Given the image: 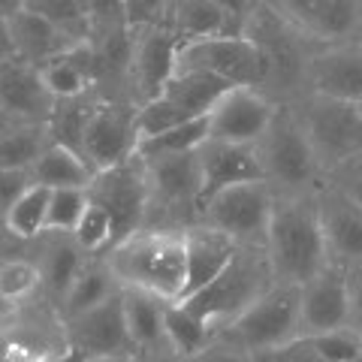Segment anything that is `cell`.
<instances>
[{"label": "cell", "instance_id": "6da1fadb", "mask_svg": "<svg viewBox=\"0 0 362 362\" xmlns=\"http://www.w3.org/2000/svg\"><path fill=\"white\" fill-rule=\"evenodd\" d=\"M121 290L145 293L160 302H181L187 287L185 233L139 230L103 254Z\"/></svg>", "mask_w": 362, "mask_h": 362}, {"label": "cell", "instance_id": "7a4b0ae2", "mask_svg": "<svg viewBox=\"0 0 362 362\" xmlns=\"http://www.w3.org/2000/svg\"><path fill=\"white\" fill-rule=\"evenodd\" d=\"M317 194L278 197L266 235V259L275 284L305 287L329 266L326 239L317 214Z\"/></svg>", "mask_w": 362, "mask_h": 362}, {"label": "cell", "instance_id": "3957f363", "mask_svg": "<svg viewBox=\"0 0 362 362\" xmlns=\"http://www.w3.org/2000/svg\"><path fill=\"white\" fill-rule=\"evenodd\" d=\"M275 287L269 259L263 247H239L233 263L226 266L209 287H202L194 296L181 299V305L209 326L218 338L226 326L251 308V305Z\"/></svg>", "mask_w": 362, "mask_h": 362}, {"label": "cell", "instance_id": "277c9868", "mask_svg": "<svg viewBox=\"0 0 362 362\" xmlns=\"http://www.w3.org/2000/svg\"><path fill=\"white\" fill-rule=\"evenodd\" d=\"M257 157L263 181L275 190V197H311L323 185L308 136L290 103L278 106L266 136L257 142Z\"/></svg>", "mask_w": 362, "mask_h": 362}, {"label": "cell", "instance_id": "5b68a950", "mask_svg": "<svg viewBox=\"0 0 362 362\" xmlns=\"http://www.w3.org/2000/svg\"><path fill=\"white\" fill-rule=\"evenodd\" d=\"M142 160V157H139ZM145 163L148 175V214L142 230L157 233H185L202 221L199 194V154H173V157H151Z\"/></svg>", "mask_w": 362, "mask_h": 362}, {"label": "cell", "instance_id": "8992f818", "mask_svg": "<svg viewBox=\"0 0 362 362\" xmlns=\"http://www.w3.org/2000/svg\"><path fill=\"white\" fill-rule=\"evenodd\" d=\"M299 305H302V287L275 284L239 320L226 326L218 338L230 347L242 350L245 356H259L290 347L299 341Z\"/></svg>", "mask_w": 362, "mask_h": 362}, {"label": "cell", "instance_id": "52a82bcc", "mask_svg": "<svg viewBox=\"0 0 362 362\" xmlns=\"http://www.w3.org/2000/svg\"><path fill=\"white\" fill-rule=\"evenodd\" d=\"M290 106L296 109V115L302 121V130L308 136V145L323 178L332 169L347 163L350 157L362 154V118L356 106L314 97V94H302Z\"/></svg>", "mask_w": 362, "mask_h": 362}, {"label": "cell", "instance_id": "ba28073f", "mask_svg": "<svg viewBox=\"0 0 362 362\" xmlns=\"http://www.w3.org/2000/svg\"><path fill=\"white\" fill-rule=\"evenodd\" d=\"M275 199H278L275 190L263 178L233 185L202 206V223L230 235L239 247H263L266 251V235H269L272 211H275Z\"/></svg>", "mask_w": 362, "mask_h": 362}, {"label": "cell", "instance_id": "9c48e42d", "mask_svg": "<svg viewBox=\"0 0 362 362\" xmlns=\"http://www.w3.org/2000/svg\"><path fill=\"white\" fill-rule=\"evenodd\" d=\"M226 90H230V85L211 76L175 73L160 94L139 109V118H136L139 121V142L181 127V124L209 118V112L218 106V100Z\"/></svg>", "mask_w": 362, "mask_h": 362}, {"label": "cell", "instance_id": "30bf717a", "mask_svg": "<svg viewBox=\"0 0 362 362\" xmlns=\"http://www.w3.org/2000/svg\"><path fill=\"white\" fill-rule=\"evenodd\" d=\"M175 73L211 76L230 88H259L263 85V58H259L254 40L247 37H214L181 42Z\"/></svg>", "mask_w": 362, "mask_h": 362}, {"label": "cell", "instance_id": "8fae6325", "mask_svg": "<svg viewBox=\"0 0 362 362\" xmlns=\"http://www.w3.org/2000/svg\"><path fill=\"white\" fill-rule=\"evenodd\" d=\"M90 202L103 206L109 211L112 223H115V245L130 239L145 226V214H148V175H145V163L139 157L121 163L106 173H97L88 187ZM112 245V247H115Z\"/></svg>", "mask_w": 362, "mask_h": 362}, {"label": "cell", "instance_id": "7c38bea8", "mask_svg": "<svg viewBox=\"0 0 362 362\" xmlns=\"http://www.w3.org/2000/svg\"><path fill=\"white\" fill-rule=\"evenodd\" d=\"M139 109L130 103H109L100 100L90 112L82 133V157L97 173L115 169L136 157L139 148Z\"/></svg>", "mask_w": 362, "mask_h": 362}, {"label": "cell", "instance_id": "4fadbf2b", "mask_svg": "<svg viewBox=\"0 0 362 362\" xmlns=\"http://www.w3.org/2000/svg\"><path fill=\"white\" fill-rule=\"evenodd\" d=\"M272 6L314 49L362 42V4L356 0H290Z\"/></svg>", "mask_w": 362, "mask_h": 362}, {"label": "cell", "instance_id": "5bb4252c", "mask_svg": "<svg viewBox=\"0 0 362 362\" xmlns=\"http://www.w3.org/2000/svg\"><path fill=\"white\" fill-rule=\"evenodd\" d=\"M275 112L278 103L269 100L259 88H230L209 112V139L257 148Z\"/></svg>", "mask_w": 362, "mask_h": 362}, {"label": "cell", "instance_id": "9a60e30c", "mask_svg": "<svg viewBox=\"0 0 362 362\" xmlns=\"http://www.w3.org/2000/svg\"><path fill=\"white\" fill-rule=\"evenodd\" d=\"M350 323V272L329 263L302 287L299 341L347 329Z\"/></svg>", "mask_w": 362, "mask_h": 362}, {"label": "cell", "instance_id": "2e32d148", "mask_svg": "<svg viewBox=\"0 0 362 362\" xmlns=\"http://www.w3.org/2000/svg\"><path fill=\"white\" fill-rule=\"evenodd\" d=\"M178 40L169 28L130 30V97L136 109L160 94L175 76Z\"/></svg>", "mask_w": 362, "mask_h": 362}, {"label": "cell", "instance_id": "e0dca14e", "mask_svg": "<svg viewBox=\"0 0 362 362\" xmlns=\"http://www.w3.org/2000/svg\"><path fill=\"white\" fill-rule=\"evenodd\" d=\"M54 112V97L42 85L37 66L9 61L0 66V130L45 127Z\"/></svg>", "mask_w": 362, "mask_h": 362}, {"label": "cell", "instance_id": "ac0fdd59", "mask_svg": "<svg viewBox=\"0 0 362 362\" xmlns=\"http://www.w3.org/2000/svg\"><path fill=\"white\" fill-rule=\"evenodd\" d=\"M305 94L359 103L362 100V42L317 49L305 66Z\"/></svg>", "mask_w": 362, "mask_h": 362}, {"label": "cell", "instance_id": "d6986e66", "mask_svg": "<svg viewBox=\"0 0 362 362\" xmlns=\"http://www.w3.org/2000/svg\"><path fill=\"white\" fill-rule=\"evenodd\" d=\"M124 293V290H121ZM112 296L109 302L90 308L88 314L64 323L66 344L82 356H127L136 359V347L130 341L127 320H124V296Z\"/></svg>", "mask_w": 362, "mask_h": 362}, {"label": "cell", "instance_id": "ffe728a7", "mask_svg": "<svg viewBox=\"0 0 362 362\" xmlns=\"http://www.w3.org/2000/svg\"><path fill=\"white\" fill-rule=\"evenodd\" d=\"M314 199L329 263L344 266L347 272L362 269V209L329 185H320Z\"/></svg>", "mask_w": 362, "mask_h": 362}, {"label": "cell", "instance_id": "44dd1931", "mask_svg": "<svg viewBox=\"0 0 362 362\" xmlns=\"http://www.w3.org/2000/svg\"><path fill=\"white\" fill-rule=\"evenodd\" d=\"M197 154H199V175H202L199 211L211 197H218L221 190L263 178L257 148H247V145H226V142L209 139Z\"/></svg>", "mask_w": 362, "mask_h": 362}, {"label": "cell", "instance_id": "7402d4cb", "mask_svg": "<svg viewBox=\"0 0 362 362\" xmlns=\"http://www.w3.org/2000/svg\"><path fill=\"white\" fill-rule=\"evenodd\" d=\"M235 254H239V245L209 223L199 221L197 226L185 230V263H187L185 299L199 293L202 287H209L211 281L233 263Z\"/></svg>", "mask_w": 362, "mask_h": 362}, {"label": "cell", "instance_id": "603a6c76", "mask_svg": "<svg viewBox=\"0 0 362 362\" xmlns=\"http://www.w3.org/2000/svg\"><path fill=\"white\" fill-rule=\"evenodd\" d=\"M37 247V257H30L37 263L40 275H42V299L58 311V305L64 302V296L70 293L73 281L78 278V272L85 269L88 254L73 242V235H54L45 233L42 239L33 242Z\"/></svg>", "mask_w": 362, "mask_h": 362}, {"label": "cell", "instance_id": "cb8c5ba5", "mask_svg": "<svg viewBox=\"0 0 362 362\" xmlns=\"http://www.w3.org/2000/svg\"><path fill=\"white\" fill-rule=\"evenodd\" d=\"M9 33H13L16 61L28 64V66H37V70L45 66L49 61H54L58 54H64L70 45H76L73 37H66L61 28H54L52 21L37 16L28 4H21L18 13L9 18Z\"/></svg>", "mask_w": 362, "mask_h": 362}, {"label": "cell", "instance_id": "d4e9b609", "mask_svg": "<svg viewBox=\"0 0 362 362\" xmlns=\"http://www.w3.org/2000/svg\"><path fill=\"white\" fill-rule=\"evenodd\" d=\"M40 76H42V85L49 88V94L54 97V103L97 94L94 90L97 66H94V49H90V42L70 45L64 54L40 66Z\"/></svg>", "mask_w": 362, "mask_h": 362}, {"label": "cell", "instance_id": "484cf974", "mask_svg": "<svg viewBox=\"0 0 362 362\" xmlns=\"http://www.w3.org/2000/svg\"><path fill=\"white\" fill-rule=\"evenodd\" d=\"M118 293H121V284L109 272L106 259L103 257H90L85 263V269L78 272V278L73 281L70 293H66L64 302L58 305L61 323H70V320H76V317L88 314L90 308L109 302L112 296H118Z\"/></svg>", "mask_w": 362, "mask_h": 362}, {"label": "cell", "instance_id": "4316f807", "mask_svg": "<svg viewBox=\"0 0 362 362\" xmlns=\"http://www.w3.org/2000/svg\"><path fill=\"white\" fill-rule=\"evenodd\" d=\"M121 296H124V320H127V332L136 347V356L154 354V350H169L163 329L166 302L133 290H124Z\"/></svg>", "mask_w": 362, "mask_h": 362}, {"label": "cell", "instance_id": "83f0119b", "mask_svg": "<svg viewBox=\"0 0 362 362\" xmlns=\"http://www.w3.org/2000/svg\"><path fill=\"white\" fill-rule=\"evenodd\" d=\"M30 175L33 185L45 190H88L90 181H94V169L88 166V160L78 151L49 142L40 154V160L33 163Z\"/></svg>", "mask_w": 362, "mask_h": 362}, {"label": "cell", "instance_id": "f1b7e54d", "mask_svg": "<svg viewBox=\"0 0 362 362\" xmlns=\"http://www.w3.org/2000/svg\"><path fill=\"white\" fill-rule=\"evenodd\" d=\"M163 329H166V347L181 359H194L214 341V332L202 320H197L181 302L166 305L163 317Z\"/></svg>", "mask_w": 362, "mask_h": 362}, {"label": "cell", "instance_id": "f546056e", "mask_svg": "<svg viewBox=\"0 0 362 362\" xmlns=\"http://www.w3.org/2000/svg\"><path fill=\"white\" fill-rule=\"evenodd\" d=\"M49 197L52 190L33 185L13 209L6 211V233L18 245H33L45 235V218H49Z\"/></svg>", "mask_w": 362, "mask_h": 362}, {"label": "cell", "instance_id": "4dcf8cb0", "mask_svg": "<svg viewBox=\"0 0 362 362\" xmlns=\"http://www.w3.org/2000/svg\"><path fill=\"white\" fill-rule=\"evenodd\" d=\"M97 103H100L97 94L54 103L52 118H49V124H45V130H49V142L64 145V148L82 154V133H85V124H88L90 112H94Z\"/></svg>", "mask_w": 362, "mask_h": 362}, {"label": "cell", "instance_id": "1f68e13d", "mask_svg": "<svg viewBox=\"0 0 362 362\" xmlns=\"http://www.w3.org/2000/svg\"><path fill=\"white\" fill-rule=\"evenodd\" d=\"M42 296V275L37 263L30 257H4L0 259V299H6L9 305L33 302Z\"/></svg>", "mask_w": 362, "mask_h": 362}, {"label": "cell", "instance_id": "d6a6232c", "mask_svg": "<svg viewBox=\"0 0 362 362\" xmlns=\"http://www.w3.org/2000/svg\"><path fill=\"white\" fill-rule=\"evenodd\" d=\"M209 142V118L181 124V127H173L160 136H151V139H142L139 148H136V157L142 160H151V157H173V154H190L199 151L202 145Z\"/></svg>", "mask_w": 362, "mask_h": 362}, {"label": "cell", "instance_id": "836d02e7", "mask_svg": "<svg viewBox=\"0 0 362 362\" xmlns=\"http://www.w3.org/2000/svg\"><path fill=\"white\" fill-rule=\"evenodd\" d=\"M49 145L45 127H13L0 130V169H25L30 173L33 163Z\"/></svg>", "mask_w": 362, "mask_h": 362}, {"label": "cell", "instance_id": "e575fe53", "mask_svg": "<svg viewBox=\"0 0 362 362\" xmlns=\"http://www.w3.org/2000/svg\"><path fill=\"white\" fill-rule=\"evenodd\" d=\"M73 242L82 247L88 257H103L112 245H115V223H112L109 211L97 202H90L88 197V209L82 214V221L73 230Z\"/></svg>", "mask_w": 362, "mask_h": 362}, {"label": "cell", "instance_id": "d590c367", "mask_svg": "<svg viewBox=\"0 0 362 362\" xmlns=\"http://www.w3.org/2000/svg\"><path fill=\"white\" fill-rule=\"evenodd\" d=\"M88 209V190H52L49 197V218H45V233L73 235Z\"/></svg>", "mask_w": 362, "mask_h": 362}, {"label": "cell", "instance_id": "8d00e7d4", "mask_svg": "<svg viewBox=\"0 0 362 362\" xmlns=\"http://www.w3.org/2000/svg\"><path fill=\"white\" fill-rule=\"evenodd\" d=\"M308 344L314 347V354L323 362H362V338L354 335L350 329L308 338Z\"/></svg>", "mask_w": 362, "mask_h": 362}, {"label": "cell", "instance_id": "74e56055", "mask_svg": "<svg viewBox=\"0 0 362 362\" xmlns=\"http://www.w3.org/2000/svg\"><path fill=\"white\" fill-rule=\"evenodd\" d=\"M323 185L335 187L338 194L347 197L356 209H362V154L350 157L347 163H341L338 169H332V173L323 178Z\"/></svg>", "mask_w": 362, "mask_h": 362}, {"label": "cell", "instance_id": "f35d334b", "mask_svg": "<svg viewBox=\"0 0 362 362\" xmlns=\"http://www.w3.org/2000/svg\"><path fill=\"white\" fill-rule=\"evenodd\" d=\"M33 187V175L25 169H0V214L6 218V211Z\"/></svg>", "mask_w": 362, "mask_h": 362}, {"label": "cell", "instance_id": "ab89813d", "mask_svg": "<svg viewBox=\"0 0 362 362\" xmlns=\"http://www.w3.org/2000/svg\"><path fill=\"white\" fill-rule=\"evenodd\" d=\"M187 362H251V356H245L242 350H235L226 341H221V338H214V341L202 350L199 356L187 359Z\"/></svg>", "mask_w": 362, "mask_h": 362}, {"label": "cell", "instance_id": "60d3db41", "mask_svg": "<svg viewBox=\"0 0 362 362\" xmlns=\"http://www.w3.org/2000/svg\"><path fill=\"white\" fill-rule=\"evenodd\" d=\"M347 329L362 338V269L350 272V323Z\"/></svg>", "mask_w": 362, "mask_h": 362}, {"label": "cell", "instance_id": "b9f144b4", "mask_svg": "<svg viewBox=\"0 0 362 362\" xmlns=\"http://www.w3.org/2000/svg\"><path fill=\"white\" fill-rule=\"evenodd\" d=\"M16 61V49H13V33H9V21L0 18V66Z\"/></svg>", "mask_w": 362, "mask_h": 362}, {"label": "cell", "instance_id": "7bdbcfd3", "mask_svg": "<svg viewBox=\"0 0 362 362\" xmlns=\"http://www.w3.org/2000/svg\"><path fill=\"white\" fill-rule=\"evenodd\" d=\"M136 362H187V359L175 356L173 350H154V354H142V356H136Z\"/></svg>", "mask_w": 362, "mask_h": 362}, {"label": "cell", "instance_id": "ee69618b", "mask_svg": "<svg viewBox=\"0 0 362 362\" xmlns=\"http://www.w3.org/2000/svg\"><path fill=\"white\" fill-rule=\"evenodd\" d=\"M45 362H85V356L78 354L76 347H70V344H66L64 350H58V354H54V356H49Z\"/></svg>", "mask_w": 362, "mask_h": 362}, {"label": "cell", "instance_id": "f6af8a7d", "mask_svg": "<svg viewBox=\"0 0 362 362\" xmlns=\"http://www.w3.org/2000/svg\"><path fill=\"white\" fill-rule=\"evenodd\" d=\"M6 245H18V242L9 239V233H6V218H4V214H0V251H4Z\"/></svg>", "mask_w": 362, "mask_h": 362}, {"label": "cell", "instance_id": "bcb514c9", "mask_svg": "<svg viewBox=\"0 0 362 362\" xmlns=\"http://www.w3.org/2000/svg\"><path fill=\"white\" fill-rule=\"evenodd\" d=\"M13 314H16V305H9L6 299H0V323L9 320V317H13Z\"/></svg>", "mask_w": 362, "mask_h": 362}, {"label": "cell", "instance_id": "7dc6e473", "mask_svg": "<svg viewBox=\"0 0 362 362\" xmlns=\"http://www.w3.org/2000/svg\"><path fill=\"white\" fill-rule=\"evenodd\" d=\"M85 362H136L127 356H85Z\"/></svg>", "mask_w": 362, "mask_h": 362}, {"label": "cell", "instance_id": "c3c4849f", "mask_svg": "<svg viewBox=\"0 0 362 362\" xmlns=\"http://www.w3.org/2000/svg\"><path fill=\"white\" fill-rule=\"evenodd\" d=\"M356 106V112H359V118H362V100H359V103H354Z\"/></svg>", "mask_w": 362, "mask_h": 362}]
</instances>
